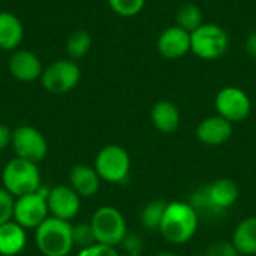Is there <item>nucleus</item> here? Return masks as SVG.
Listing matches in <instances>:
<instances>
[{
  "instance_id": "2",
  "label": "nucleus",
  "mask_w": 256,
  "mask_h": 256,
  "mask_svg": "<svg viewBox=\"0 0 256 256\" xmlns=\"http://www.w3.org/2000/svg\"><path fill=\"white\" fill-rule=\"evenodd\" d=\"M240 196L238 186L231 178H218L210 184L201 188L194 194L192 201L189 202L195 212L200 214H220L231 208Z\"/></svg>"
},
{
  "instance_id": "15",
  "label": "nucleus",
  "mask_w": 256,
  "mask_h": 256,
  "mask_svg": "<svg viewBox=\"0 0 256 256\" xmlns=\"http://www.w3.org/2000/svg\"><path fill=\"white\" fill-rule=\"evenodd\" d=\"M234 124L220 116H210L200 122L195 129V136L204 146H222L231 140Z\"/></svg>"
},
{
  "instance_id": "20",
  "label": "nucleus",
  "mask_w": 256,
  "mask_h": 256,
  "mask_svg": "<svg viewBox=\"0 0 256 256\" xmlns=\"http://www.w3.org/2000/svg\"><path fill=\"white\" fill-rule=\"evenodd\" d=\"M232 244L240 255H256V216L243 219L234 230Z\"/></svg>"
},
{
  "instance_id": "33",
  "label": "nucleus",
  "mask_w": 256,
  "mask_h": 256,
  "mask_svg": "<svg viewBox=\"0 0 256 256\" xmlns=\"http://www.w3.org/2000/svg\"><path fill=\"white\" fill-rule=\"evenodd\" d=\"M204 256H208V255H204Z\"/></svg>"
},
{
  "instance_id": "22",
  "label": "nucleus",
  "mask_w": 256,
  "mask_h": 256,
  "mask_svg": "<svg viewBox=\"0 0 256 256\" xmlns=\"http://www.w3.org/2000/svg\"><path fill=\"white\" fill-rule=\"evenodd\" d=\"M93 45L92 34L87 30H75L66 39V54L72 60L86 57Z\"/></svg>"
},
{
  "instance_id": "17",
  "label": "nucleus",
  "mask_w": 256,
  "mask_h": 256,
  "mask_svg": "<svg viewBox=\"0 0 256 256\" xmlns=\"http://www.w3.org/2000/svg\"><path fill=\"white\" fill-rule=\"evenodd\" d=\"M150 120L156 130L160 134H174L182 122L177 105L171 100H159L152 106Z\"/></svg>"
},
{
  "instance_id": "5",
  "label": "nucleus",
  "mask_w": 256,
  "mask_h": 256,
  "mask_svg": "<svg viewBox=\"0 0 256 256\" xmlns=\"http://www.w3.org/2000/svg\"><path fill=\"white\" fill-rule=\"evenodd\" d=\"M230 48V36L216 22H204L190 33V52L198 58L213 62L220 58Z\"/></svg>"
},
{
  "instance_id": "24",
  "label": "nucleus",
  "mask_w": 256,
  "mask_h": 256,
  "mask_svg": "<svg viewBox=\"0 0 256 256\" xmlns=\"http://www.w3.org/2000/svg\"><path fill=\"white\" fill-rule=\"evenodd\" d=\"M106 3L114 14L124 18L138 15L146 6V0H106Z\"/></svg>"
},
{
  "instance_id": "10",
  "label": "nucleus",
  "mask_w": 256,
  "mask_h": 256,
  "mask_svg": "<svg viewBox=\"0 0 256 256\" xmlns=\"http://www.w3.org/2000/svg\"><path fill=\"white\" fill-rule=\"evenodd\" d=\"M214 108L218 116L234 124L249 117L252 111V100L243 88L226 86L216 93Z\"/></svg>"
},
{
  "instance_id": "31",
  "label": "nucleus",
  "mask_w": 256,
  "mask_h": 256,
  "mask_svg": "<svg viewBox=\"0 0 256 256\" xmlns=\"http://www.w3.org/2000/svg\"><path fill=\"white\" fill-rule=\"evenodd\" d=\"M76 256H96V252H94V246H92V248H87V249H81V250L78 252V255Z\"/></svg>"
},
{
  "instance_id": "23",
  "label": "nucleus",
  "mask_w": 256,
  "mask_h": 256,
  "mask_svg": "<svg viewBox=\"0 0 256 256\" xmlns=\"http://www.w3.org/2000/svg\"><path fill=\"white\" fill-rule=\"evenodd\" d=\"M166 204L168 202L159 201V200L150 201L148 204H146L140 216L141 225L148 231H159L165 210H166Z\"/></svg>"
},
{
  "instance_id": "29",
  "label": "nucleus",
  "mask_w": 256,
  "mask_h": 256,
  "mask_svg": "<svg viewBox=\"0 0 256 256\" xmlns=\"http://www.w3.org/2000/svg\"><path fill=\"white\" fill-rule=\"evenodd\" d=\"M94 252L96 256H120L116 248L106 244H94Z\"/></svg>"
},
{
  "instance_id": "3",
  "label": "nucleus",
  "mask_w": 256,
  "mask_h": 256,
  "mask_svg": "<svg viewBox=\"0 0 256 256\" xmlns=\"http://www.w3.org/2000/svg\"><path fill=\"white\" fill-rule=\"evenodd\" d=\"M38 250L44 256H69L72 252V225L70 222L50 216L34 230Z\"/></svg>"
},
{
  "instance_id": "11",
  "label": "nucleus",
  "mask_w": 256,
  "mask_h": 256,
  "mask_svg": "<svg viewBox=\"0 0 256 256\" xmlns=\"http://www.w3.org/2000/svg\"><path fill=\"white\" fill-rule=\"evenodd\" d=\"M50 218L46 200L38 192L15 198L14 219L24 230H36Z\"/></svg>"
},
{
  "instance_id": "16",
  "label": "nucleus",
  "mask_w": 256,
  "mask_h": 256,
  "mask_svg": "<svg viewBox=\"0 0 256 256\" xmlns=\"http://www.w3.org/2000/svg\"><path fill=\"white\" fill-rule=\"evenodd\" d=\"M69 186L78 194L80 198H92L99 192L100 177L94 166L80 164L69 172Z\"/></svg>"
},
{
  "instance_id": "27",
  "label": "nucleus",
  "mask_w": 256,
  "mask_h": 256,
  "mask_svg": "<svg viewBox=\"0 0 256 256\" xmlns=\"http://www.w3.org/2000/svg\"><path fill=\"white\" fill-rule=\"evenodd\" d=\"M208 256H240L238 250L236 249V246L232 244V242H219V243H213L208 248Z\"/></svg>"
},
{
  "instance_id": "19",
  "label": "nucleus",
  "mask_w": 256,
  "mask_h": 256,
  "mask_svg": "<svg viewBox=\"0 0 256 256\" xmlns=\"http://www.w3.org/2000/svg\"><path fill=\"white\" fill-rule=\"evenodd\" d=\"M27 230L18 225L15 220L0 225V255H20L27 244Z\"/></svg>"
},
{
  "instance_id": "21",
  "label": "nucleus",
  "mask_w": 256,
  "mask_h": 256,
  "mask_svg": "<svg viewBox=\"0 0 256 256\" xmlns=\"http://www.w3.org/2000/svg\"><path fill=\"white\" fill-rule=\"evenodd\" d=\"M176 24L189 33L195 32L200 26L204 24V15L201 8L192 2L180 4L176 14Z\"/></svg>"
},
{
  "instance_id": "25",
  "label": "nucleus",
  "mask_w": 256,
  "mask_h": 256,
  "mask_svg": "<svg viewBox=\"0 0 256 256\" xmlns=\"http://www.w3.org/2000/svg\"><path fill=\"white\" fill-rule=\"evenodd\" d=\"M72 240H74V246H78L80 250L94 246L96 238H94L93 228H92L90 222L72 225Z\"/></svg>"
},
{
  "instance_id": "12",
  "label": "nucleus",
  "mask_w": 256,
  "mask_h": 256,
  "mask_svg": "<svg viewBox=\"0 0 256 256\" xmlns=\"http://www.w3.org/2000/svg\"><path fill=\"white\" fill-rule=\"evenodd\" d=\"M48 212L52 218L70 222L76 218L81 208V198L78 194L66 184L54 186L46 198Z\"/></svg>"
},
{
  "instance_id": "32",
  "label": "nucleus",
  "mask_w": 256,
  "mask_h": 256,
  "mask_svg": "<svg viewBox=\"0 0 256 256\" xmlns=\"http://www.w3.org/2000/svg\"><path fill=\"white\" fill-rule=\"evenodd\" d=\"M156 256H180V255H177V254H174V252H170V250H165V252L158 254Z\"/></svg>"
},
{
  "instance_id": "26",
  "label": "nucleus",
  "mask_w": 256,
  "mask_h": 256,
  "mask_svg": "<svg viewBox=\"0 0 256 256\" xmlns=\"http://www.w3.org/2000/svg\"><path fill=\"white\" fill-rule=\"evenodd\" d=\"M15 196H12L3 186L0 188V225L14 219Z\"/></svg>"
},
{
  "instance_id": "4",
  "label": "nucleus",
  "mask_w": 256,
  "mask_h": 256,
  "mask_svg": "<svg viewBox=\"0 0 256 256\" xmlns=\"http://www.w3.org/2000/svg\"><path fill=\"white\" fill-rule=\"evenodd\" d=\"M2 184L15 198L36 192L42 184L38 164L15 156L2 170Z\"/></svg>"
},
{
  "instance_id": "1",
  "label": "nucleus",
  "mask_w": 256,
  "mask_h": 256,
  "mask_svg": "<svg viewBox=\"0 0 256 256\" xmlns=\"http://www.w3.org/2000/svg\"><path fill=\"white\" fill-rule=\"evenodd\" d=\"M200 225V216L189 202L174 201L166 210L159 228L160 236L171 244H184L194 238Z\"/></svg>"
},
{
  "instance_id": "6",
  "label": "nucleus",
  "mask_w": 256,
  "mask_h": 256,
  "mask_svg": "<svg viewBox=\"0 0 256 256\" xmlns=\"http://www.w3.org/2000/svg\"><path fill=\"white\" fill-rule=\"evenodd\" d=\"M90 225L93 228L96 244H106L116 248L126 240V219L122 214V212L112 206L99 207L93 213Z\"/></svg>"
},
{
  "instance_id": "18",
  "label": "nucleus",
  "mask_w": 256,
  "mask_h": 256,
  "mask_svg": "<svg viewBox=\"0 0 256 256\" xmlns=\"http://www.w3.org/2000/svg\"><path fill=\"white\" fill-rule=\"evenodd\" d=\"M22 38L24 27L21 20L9 10H0V50L10 52L18 50Z\"/></svg>"
},
{
  "instance_id": "9",
  "label": "nucleus",
  "mask_w": 256,
  "mask_h": 256,
  "mask_svg": "<svg viewBox=\"0 0 256 256\" xmlns=\"http://www.w3.org/2000/svg\"><path fill=\"white\" fill-rule=\"evenodd\" d=\"M10 146L16 158L39 164L48 153V142L44 134L28 124L18 126L12 130Z\"/></svg>"
},
{
  "instance_id": "7",
  "label": "nucleus",
  "mask_w": 256,
  "mask_h": 256,
  "mask_svg": "<svg viewBox=\"0 0 256 256\" xmlns=\"http://www.w3.org/2000/svg\"><path fill=\"white\" fill-rule=\"evenodd\" d=\"M94 170L104 182L123 183L130 172V156L124 147L108 144L96 154Z\"/></svg>"
},
{
  "instance_id": "30",
  "label": "nucleus",
  "mask_w": 256,
  "mask_h": 256,
  "mask_svg": "<svg viewBox=\"0 0 256 256\" xmlns=\"http://www.w3.org/2000/svg\"><path fill=\"white\" fill-rule=\"evenodd\" d=\"M246 51H248V54L252 57V58H255L256 60V32H252L249 36H248V39H246Z\"/></svg>"
},
{
  "instance_id": "8",
  "label": "nucleus",
  "mask_w": 256,
  "mask_h": 256,
  "mask_svg": "<svg viewBox=\"0 0 256 256\" xmlns=\"http://www.w3.org/2000/svg\"><path fill=\"white\" fill-rule=\"evenodd\" d=\"M81 80V69L72 58H60L44 68L42 87L51 94H63L74 90Z\"/></svg>"
},
{
  "instance_id": "13",
  "label": "nucleus",
  "mask_w": 256,
  "mask_h": 256,
  "mask_svg": "<svg viewBox=\"0 0 256 256\" xmlns=\"http://www.w3.org/2000/svg\"><path fill=\"white\" fill-rule=\"evenodd\" d=\"M8 69L10 75L21 82H33L36 80H40V75L44 72V66L40 58L30 50L18 48L12 51Z\"/></svg>"
},
{
  "instance_id": "28",
  "label": "nucleus",
  "mask_w": 256,
  "mask_h": 256,
  "mask_svg": "<svg viewBox=\"0 0 256 256\" xmlns=\"http://www.w3.org/2000/svg\"><path fill=\"white\" fill-rule=\"evenodd\" d=\"M12 141V130L6 124H0V152L6 150Z\"/></svg>"
},
{
  "instance_id": "14",
  "label": "nucleus",
  "mask_w": 256,
  "mask_h": 256,
  "mask_svg": "<svg viewBox=\"0 0 256 256\" xmlns=\"http://www.w3.org/2000/svg\"><path fill=\"white\" fill-rule=\"evenodd\" d=\"M158 52L166 60H177L190 52V33L177 24L165 28L156 40Z\"/></svg>"
}]
</instances>
